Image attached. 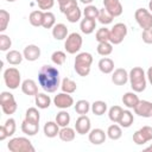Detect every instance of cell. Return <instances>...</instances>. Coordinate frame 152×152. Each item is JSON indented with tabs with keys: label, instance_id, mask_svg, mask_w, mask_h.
<instances>
[{
	"label": "cell",
	"instance_id": "cell-50",
	"mask_svg": "<svg viewBox=\"0 0 152 152\" xmlns=\"http://www.w3.org/2000/svg\"><path fill=\"white\" fill-rule=\"evenodd\" d=\"M146 76H147V80H148V82H150V83L152 84V66H150V68L147 69Z\"/></svg>",
	"mask_w": 152,
	"mask_h": 152
},
{
	"label": "cell",
	"instance_id": "cell-49",
	"mask_svg": "<svg viewBox=\"0 0 152 152\" xmlns=\"http://www.w3.org/2000/svg\"><path fill=\"white\" fill-rule=\"evenodd\" d=\"M141 38H142V42H144V43H146V44H152V28L142 30Z\"/></svg>",
	"mask_w": 152,
	"mask_h": 152
},
{
	"label": "cell",
	"instance_id": "cell-35",
	"mask_svg": "<svg viewBox=\"0 0 152 152\" xmlns=\"http://www.w3.org/2000/svg\"><path fill=\"white\" fill-rule=\"evenodd\" d=\"M90 103L87 100H78L75 104V112L80 115H86L90 110Z\"/></svg>",
	"mask_w": 152,
	"mask_h": 152
},
{
	"label": "cell",
	"instance_id": "cell-44",
	"mask_svg": "<svg viewBox=\"0 0 152 152\" xmlns=\"http://www.w3.org/2000/svg\"><path fill=\"white\" fill-rule=\"evenodd\" d=\"M65 59H66V55H65L64 51L57 50V51H55V52L51 55V61H52V63H55L56 65H63L64 62H65Z\"/></svg>",
	"mask_w": 152,
	"mask_h": 152
},
{
	"label": "cell",
	"instance_id": "cell-36",
	"mask_svg": "<svg viewBox=\"0 0 152 152\" xmlns=\"http://www.w3.org/2000/svg\"><path fill=\"white\" fill-rule=\"evenodd\" d=\"M56 25V18L55 14L50 11H45L44 12V18H43V27L44 28H52Z\"/></svg>",
	"mask_w": 152,
	"mask_h": 152
},
{
	"label": "cell",
	"instance_id": "cell-51",
	"mask_svg": "<svg viewBox=\"0 0 152 152\" xmlns=\"http://www.w3.org/2000/svg\"><path fill=\"white\" fill-rule=\"evenodd\" d=\"M82 4H84V5H89L90 2H93V0H80Z\"/></svg>",
	"mask_w": 152,
	"mask_h": 152
},
{
	"label": "cell",
	"instance_id": "cell-17",
	"mask_svg": "<svg viewBox=\"0 0 152 152\" xmlns=\"http://www.w3.org/2000/svg\"><path fill=\"white\" fill-rule=\"evenodd\" d=\"M107 138V133H104L103 129L101 128H94L89 132V135H88V139L89 141L93 144V145H101L104 142Z\"/></svg>",
	"mask_w": 152,
	"mask_h": 152
},
{
	"label": "cell",
	"instance_id": "cell-14",
	"mask_svg": "<svg viewBox=\"0 0 152 152\" xmlns=\"http://www.w3.org/2000/svg\"><path fill=\"white\" fill-rule=\"evenodd\" d=\"M134 113L142 118H152V102L140 100L134 108Z\"/></svg>",
	"mask_w": 152,
	"mask_h": 152
},
{
	"label": "cell",
	"instance_id": "cell-18",
	"mask_svg": "<svg viewBox=\"0 0 152 152\" xmlns=\"http://www.w3.org/2000/svg\"><path fill=\"white\" fill-rule=\"evenodd\" d=\"M23 55H24V58L26 61L34 62V61H37L40 57V49L37 45H34V44H30V45H27L24 49Z\"/></svg>",
	"mask_w": 152,
	"mask_h": 152
},
{
	"label": "cell",
	"instance_id": "cell-53",
	"mask_svg": "<svg viewBox=\"0 0 152 152\" xmlns=\"http://www.w3.org/2000/svg\"><path fill=\"white\" fill-rule=\"evenodd\" d=\"M148 10H150V12L152 13V0L148 2Z\"/></svg>",
	"mask_w": 152,
	"mask_h": 152
},
{
	"label": "cell",
	"instance_id": "cell-31",
	"mask_svg": "<svg viewBox=\"0 0 152 152\" xmlns=\"http://www.w3.org/2000/svg\"><path fill=\"white\" fill-rule=\"evenodd\" d=\"M107 137L112 140H118L121 138L122 135V129H121V126L120 125H116V124H113L108 127L107 129Z\"/></svg>",
	"mask_w": 152,
	"mask_h": 152
},
{
	"label": "cell",
	"instance_id": "cell-40",
	"mask_svg": "<svg viewBox=\"0 0 152 152\" xmlns=\"http://www.w3.org/2000/svg\"><path fill=\"white\" fill-rule=\"evenodd\" d=\"M97 19H99V21L102 24V25H108V24H110L112 21H113V19H114V17L103 7V8H101L100 10V12H99V17H97Z\"/></svg>",
	"mask_w": 152,
	"mask_h": 152
},
{
	"label": "cell",
	"instance_id": "cell-38",
	"mask_svg": "<svg viewBox=\"0 0 152 152\" xmlns=\"http://www.w3.org/2000/svg\"><path fill=\"white\" fill-rule=\"evenodd\" d=\"M106 110H107V103L104 101L99 100V101H95L94 103H91V112L95 115H97V116L103 115L106 113Z\"/></svg>",
	"mask_w": 152,
	"mask_h": 152
},
{
	"label": "cell",
	"instance_id": "cell-33",
	"mask_svg": "<svg viewBox=\"0 0 152 152\" xmlns=\"http://www.w3.org/2000/svg\"><path fill=\"white\" fill-rule=\"evenodd\" d=\"M122 112H124V109L120 106H113V107H110L109 110H108V118H109V120L112 122H114V124H118L119 120H120V118H121Z\"/></svg>",
	"mask_w": 152,
	"mask_h": 152
},
{
	"label": "cell",
	"instance_id": "cell-6",
	"mask_svg": "<svg viewBox=\"0 0 152 152\" xmlns=\"http://www.w3.org/2000/svg\"><path fill=\"white\" fill-rule=\"evenodd\" d=\"M0 104H1L2 112L7 115L14 114L18 108V104L13 94H11L10 91H2L0 94Z\"/></svg>",
	"mask_w": 152,
	"mask_h": 152
},
{
	"label": "cell",
	"instance_id": "cell-41",
	"mask_svg": "<svg viewBox=\"0 0 152 152\" xmlns=\"http://www.w3.org/2000/svg\"><path fill=\"white\" fill-rule=\"evenodd\" d=\"M109 37H110V30H108L107 27H101L96 31L95 34V39L99 43H103V42H109Z\"/></svg>",
	"mask_w": 152,
	"mask_h": 152
},
{
	"label": "cell",
	"instance_id": "cell-47",
	"mask_svg": "<svg viewBox=\"0 0 152 152\" xmlns=\"http://www.w3.org/2000/svg\"><path fill=\"white\" fill-rule=\"evenodd\" d=\"M76 6H78L77 5V0H66L65 2H63L62 5H59V10H61V12L63 14H65L69 10H71V8L76 7Z\"/></svg>",
	"mask_w": 152,
	"mask_h": 152
},
{
	"label": "cell",
	"instance_id": "cell-16",
	"mask_svg": "<svg viewBox=\"0 0 152 152\" xmlns=\"http://www.w3.org/2000/svg\"><path fill=\"white\" fill-rule=\"evenodd\" d=\"M128 81V72L124 68H118L112 74V82L116 86H124Z\"/></svg>",
	"mask_w": 152,
	"mask_h": 152
},
{
	"label": "cell",
	"instance_id": "cell-34",
	"mask_svg": "<svg viewBox=\"0 0 152 152\" xmlns=\"http://www.w3.org/2000/svg\"><path fill=\"white\" fill-rule=\"evenodd\" d=\"M56 122L58 124L59 127L69 126V124H70V114L68 112H65L64 109H62L56 115Z\"/></svg>",
	"mask_w": 152,
	"mask_h": 152
},
{
	"label": "cell",
	"instance_id": "cell-28",
	"mask_svg": "<svg viewBox=\"0 0 152 152\" xmlns=\"http://www.w3.org/2000/svg\"><path fill=\"white\" fill-rule=\"evenodd\" d=\"M99 69L103 74H110L114 71V62L108 57H103L99 61Z\"/></svg>",
	"mask_w": 152,
	"mask_h": 152
},
{
	"label": "cell",
	"instance_id": "cell-2",
	"mask_svg": "<svg viewBox=\"0 0 152 152\" xmlns=\"http://www.w3.org/2000/svg\"><path fill=\"white\" fill-rule=\"evenodd\" d=\"M128 80L131 83V88L135 93H141L146 89V75L142 68L134 66L131 69L128 74Z\"/></svg>",
	"mask_w": 152,
	"mask_h": 152
},
{
	"label": "cell",
	"instance_id": "cell-19",
	"mask_svg": "<svg viewBox=\"0 0 152 152\" xmlns=\"http://www.w3.org/2000/svg\"><path fill=\"white\" fill-rule=\"evenodd\" d=\"M21 91L27 96H36L38 94V86L33 80L27 78L21 83Z\"/></svg>",
	"mask_w": 152,
	"mask_h": 152
},
{
	"label": "cell",
	"instance_id": "cell-32",
	"mask_svg": "<svg viewBox=\"0 0 152 152\" xmlns=\"http://www.w3.org/2000/svg\"><path fill=\"white\" fill-rule=\"evenodd\" d=\"M133 121H134L133 114H132L129 110H124L122 114H121V118H120V120H119L118 124H119L121 127H124V128H128V127L132 126Z\"/></svg>",
	"mask_w": 152,
	"mask_h": 152
},
{
	"label": "cell",
	"instance_id": "cell-21",
	"mask_svg": "<svg viewBox=\"0 0 152 152\" xmlns=\"http://www.w3.org/2000/svg\"><path fill=\"white\" fill-rule=\"evenodd\" d=\"M21 131L23 133H25L26 135H36L39 131V124L37 122H32V121H28V120H24L21 122Z\"/></svg>",
	"mask_w": 152,
	"mask_h": 152
},
{
	"label": "cell",
	"instance_id": "cell-9",
	"mask_svg": "<svg viewBox=\"0 0 152 152\" xmlns=\"http://www.w3.org/2000/svg\"><path fill=\"white\" fill-rule=\"evenodd\" d=\"M126 36H127V26L124 23H118L110 30L109 42L114 45H118L125 39Z\"/></svg>",
	"mask_w": 152,
	"mask_h": 152
},
{
	"label": "cell",
	"instance_id": "cell-22",
	"mask_svg": "<svg viewBox=\"0 0 152 152\" xmlns=\"http://www.w3.org/2000/svg\"><path fill=\"white\" fill-rule=\"evenodd\" d=\"M52 36L56 40H63V39H66V37L69 36L68 34V27L59 23V24H56L53 27H52Z\"/></svg>",
	"mask_w": 152,
	"mask_h": 152
},
{
	"label": "cell",
	"instance_id": "cell-52",
	"mask_svg": "<svg viewBox=\"0 0 152 152\" xmlns=\"http://www.w3.org/2000/svg\"><path fill=\"white\" fill-rule=\"evenodd\" d=\"M144 151H145V152H152V144H151L150 146H147V147H146Z\"/></svg>",
	"mask_w": 152,
	"mask_h": 152
},
{
	"label": "cell",
	"instance_id": "cell-27",
	"mask_svg": "<svg viewBox=\"0 0 152 152\" xmlns=\"http://www.w3.org/2000/svg\"><path fill=\"white\" fill-rule=\"evenodd\" d=\"M58 137L62 141H65V142H70L75 139L76 137V133H75V129L69 127V126H65V127H62V129H59V133H58Z\"/></svg>",
	"mask_w": 152,
	"mask_h": 152
},
{
	"label": "cell",
	"instance_id": "cell-42",
	"mask_svg": "<svg viewBox=\"0 0 152 152\" xmlns=\"http://www.w3.org/2000/svg\"><path fill=\"white\" fill-rule=\"evenodd\" d=\"M25 119H26V120H28V121H32V122H37V124H39L40 114H39V112H38V109H37V108L31 107V108H28V109L26 110V113H25Z\"/></svg>",
	"mask_w": 152,
	"mask_h": 152
},
{
	"label": "cell",
	"instance_id": "cell-8",
	"mask_svg": "<svg viewBox=\"0 0 152 152\" xmlns=\"http://www.w3.org/2000/svg\"><path fill=\"white\" fill-rule=\"evenodd\" d=\"M134 18L142 30L152 28V13L145 8H138L134 12Z\"/></svg>",
	"mask_w": 152,
	"mask_h": 152
},
{
	"label": "cell",
	"instance_id": "cell-54",
	"mask_svg": "<svg viewBox=\"0 0 152 152\" xmlns=\"http://www.w3.org/2000/svg\"><path fill=\"white\" fill-rule=\"evenodd\" d=\"M57 1H58V4H59V5H62V4H63V2H65L66 0H57Z\"/></svg>",
	"mask_w": 152,
	"mask_h": 152
},
{
	"label": "cell",
	"instance_id": "cell-15",
	"mask_svg": "<svg viewBox=\"0 0 152 152\" xmlns=\"http://www.w3.org/2000/svg\"><path fill=\"white\" fill-rule=\"evenodd\" d=\"M103 7L113 17H119L124 12V7H122L120 0H103Z\"/></svg>",
	"mask_w": 152,
	"mask_h": 152
},
{
	"label": "cell",
	"instance_id": "cell-13",
	"mask_svg": "<svg viewBox=\"0 0 152 152\" xmlns=\"http://www.w3.org/2000/svg\"><path fill=\"white\" fill-rule=\"evenodd\" d=\"M17 129V125H15V120L13 118H10L6 120V122L0 126V140H5L7 137H11L15 133Z\"/></svg>",
	"mask_w": 152,
	"mask_h": 152
},
{
	"label": "cell",
	"instance_id": "cell-26",
	"mask_svg": "<svg viewBox=\"0 0 152 152\" xmlns=\"http://www.w3.org/2000/svg\"><path fill=\"white\" fill-rule=\"evenodd\" d=\"M34 102H36V106L40 109H46L50 107L51 104V99L49 95L44 94V93H38L36 96H34Z\"/></svg>",
	"mask_w": 152,
	"mask_h": 152
},
{
	"label": "cell",
	"instance_id": "cell-25",
	"mask_svg": "<svg viewBox=\"0 0 152 152\" xmlns=\"http://www.w3.org/2000/svg\"><path fill=\"white\" fill-rule=\"evenodd\" d=\"M96 27V20L95 19H89V18H84L81 20L80 24V28L84 34H90L95 31Z\"/></svg>",
	"mask_w": 152,
	"mask_h": 152
},
{
	"label": "cell",
	"instance_id": "cell-37",
	"mask_svg": "<svg viewBox=\"0 0 152 152\" xmlns=\"http://www.w3.org/2000/svg\"><path fill=\"white\" fill-rule=\"evenodd\" d=\"M97 53L101 56H109L113 52V44L110 42H103V43H99L97 48Z\"/></svg>",
	"mask_w": 152,
	"mask_h": 152
},
{
	"label": "cell",
	"instance_id": "cell-20",
	"mask_svg": "<svg viewBox=\"0 0 152 152\" xmlns=\"http://www.w3.org/2000/svg\"><path fill=\"white\" fill-rule=\"evenodd\" d=\"M139 97L138 95L135 94V91H128V93H125L124 96H122V103L129 108V109H134L135 106L139 103Z\"/></svg>",
	"mask_w": 152,
	"mask_h": 152
},
{
	"label": "cell",
	"instance_id": "cell-1",
	"mask_svg": "<svg viewBox=\"0 0 152 152\" xmlns=\"http://www.w3.org/2000/svg\"><path fill=\"white\" fill-rule=\"evenodd\" d=\"M38 83L46 93H55L61 86L58 69L49 64L43 65L38 71Z\"/></svg>",
	"mask_w": 152,
	"mask_h": 152
},
{
	"label": "cell",
	"instance_id": "cell-30",
	"mask_svg": "<svg viewBox=\"0 0 152 152\" xmlns=\"http://www.w3.org/2000/svg\"><path fill=\"white\" fill-rule=\"evenodd\" d=\"M61 89H62V91H64V93L72 94V93L76 91V89H77V84H76V82L72 81L71 78H69V77H64V78L62 80V82H61Z\"/></svg>",
	"mask_w": 152,
	"mask_h": 152
},
{
	"label": "cell",
	"instance_id": "cell-12",
	"mask_svg": "<svg viewBox=\"0 0 152 152\" xmlns=\"http://www.w3.org/2000/svg\"><path fill=\"white\" fill-rule=\"evenodd\" d=\"M90 127H91L90 119L87 115H80L77 118V120L75 122V131H76V133H78L81 135H84V134L90 132Z\"/></svg>",
	"mask_w": 152,
	"mask_h": 152
},
{
	"label": "cell",
	"instance_id": "cell-55",
	"mask_svg": "<svg viewBox=\"0 0 152 152\" xmlns=\"http://www.w3.org/2000/svg\"><path fill=\"white\" fill-rule=\"evenodd\" d=\"M6 1H8V2H14L15 0H6Z\"/></svg>",
	"mask_w": 152,
	"mask_h": 152
},
{
	"label": "cell",
	"instance_id": "cell-4",
	"mask_svg": "<svg viewBox=\"0 0 152 152\" xmlns=\"http://www.w3.org/2000/svg\"><path fill=\"white\" fill-rule=\"evenodd\" d=\"M7 148L11 152H34L36 151L32 142L25 137H17L11 139L10 142L7 144Z\"/></svg>",
	"mask_w": 152,
	"mask_h": 152
},
{
	"label": "cell",
	"instance_id": "cell-3",
	"mask_svg": "<svg viewBox=\"0 0 152 152\" xmlns=\"http://www.w3.org/2000/svg\"><path fill=\"white\" fill-rule=\"evenodd\" d=\"M91 63H93V56L89 52H81L75 57V63H74L75 71L80 76L86 77L90 72Z\"/></svg>",
	"mask_w": 152,
	"mask_h": 152
},
{
	"label": "cell",
	"instance_id": "cell-29",
	"mask_svg": "<svg viewBox=\"0 0 152 152\" xmlns=\"http://www.w3.org/2000/svg\"><path fill=\"white\" fill-rule=\"evenodd\" d=\"M23 58H24V55L20 53L18 50H11L7 52L6 55V61L12 64V65H18L23 62Z\"/></svg>",
	"mask_w": 152,
	"mask_h": 152
},
{
	"label": "cell",
	"instance_id": "cell-7",
	"mask_svg": "<svg viewBox=\"0 0 152 152\" xmlns=\"http://www.w3.org/2000/svg\"><path fill=\"white\" fill-rule=\"evenodd\" d=\"M82 43H83V40H82L81 34L77 32H72L66 37L65 43H64V49L68 53L75 55L81 50Z\"/></svg>",
	"mask_w": 152,
	"mask_h": 152
},
{
	"label": "cell",
	"instance_id": "cell-23",
	"mask_svg": "<svg viewBox=\"0 0 152 152\" xmlns=\"http://www.w3.org/2000/svg\"><path fill=\"white\" fill-rule=\"evenodd\" d=\"M44 134L48 138H55L59 133V126L56 121H48L43 127Z\"/></svg>",
	"mask_w": 152,
	"mask_h": 152
},
{
	"label": "cell",
	"instance_id": "cell-48",
	"mask_svg": "<svg viewBox=\"0 0 152 152\" xmlns=\"http://www.w3.org/2000/svg\"><path fill=\"white\" fill-rule=\"evenodd\" d=\"M38 7L42 10V11H48L50 8L53 7V4H55V0H36Z\"/></svg>",
	"mask_w": 152,
	"mask_h": 152
},
{
	"label": "cell",
	"instance_id": "cell-5",
	"mask_svg": "<svg viewBox=\"0 0 152 152\" xmlns=\"http://www.w3.org/2000/svg\"><path fill=\"white\" fill-rule=\"evenodd\" d=\"M4 81L6 87L10 89H17L19 86H21V75L17 68H7L4 71Z\"/></svg>",
	"mask_w": 152,
	"mask_h": 152
},
{
	"label": "cell",
	"instance_id": "cell-43",
	"mask_svg": "<svg viewBox=\"0 0 152 152\" xmlns=\"http://www.w3.org/2000/svg\"><path fill=\"white\" fill-rule=\"evenodd\" d=\"M99 12H100V10L97 7H95V6H93V5H88L83 10L84 18H89V19H97Z\"/></svg>",
	"mask_w": 152,
	"mask_h": 152
},
{
	"label": "cell",
	"instance_id": "cell-11",
	"mask_svg": "<svg viewBox=\"0 0 152 152\" xmlns=\"http://www.w3.org/2000/svg\"><path fill=\"white\" fill-rule=\"evenodd\" d=\"M53 104L59 109H66L74 104V99L68 93H59L53 97Z\"/></svg>",
	"mask_w": 152,
	"mask_h": 152
},
{
	"label": "cell",
	"instance_id": "cell-45",
	"mask_svg": "<svg viewBox=\"0 0 152 152\" xmlns=\"http://www.w3.org/2000/svg\"><path fill=\"white\" fill-rule=\"evenodd\" d=\"M10 24V13L6 10H0V32H4Z\"/></svg>",
	"mask_w": 152,
	"mask_h": 152
},
{
	"label": "cell",
	"instance_id": "cell-39",
	"mask_svg": "<svg viewBox=\"0 0 152 152\" xmlns=\"http://www.w3.org/2000/svg\"><path fill=\"white\" fill-rule=\"evenodd\" d=\"M81 15H82V12H81V10H80L78 6H76V7L71 8V10H69V11L65 13V17H66L68 21H70V23H76V21H78V20L81 19Z\"/></svg>",
	"mask_w": 152,
	"mask_h": 152
},
{
	"label": "cell",
	"instance_id": "cell-10",
	"mask_svg": "<svg viewBox=\"0 0 152 152\" xmlns=\"http://www.w3.org/2000/svg\"><path fill=\"white\" fill-rule=\"evenodd\" d=\"M152 140V127L144 126L133 134V141L137 145H144Z\"/></svg>",
	"mask_w": 152,
	"mask_h": 152
},
{
	"label": "cell",
	"instance_id": "cell-24",
	"mask_svg": "<svg viewBox=\"0 0 152 152\" xmlns=\"http://www.w3.org/2000/svg\"><path fill=\"white\" fill-rule=\"evenodd\" d=\"M43 18H44V11L42 10H36L32 11L28 15V21L32 26L34 27H39L43 25Z\"/></svg>",
	"mask_w": 152,
	"mask_h": 152
},
{
	"label": "cell",
	"instance_id": "cell-46",
	"mask_svg": "<svg viewBox=\"0 0 152 152\" xmlns=\"http://www.w3.org/2000/svg\"><path fill=\"white\" fill-rule=\"evenodd\" d=\"M12 45V40L7 34L1 33L0 34V50L1 51H7Z\"/></svg>",
	"mask_w": 152,
	"mask_h": 152
}]
</instances>
